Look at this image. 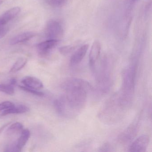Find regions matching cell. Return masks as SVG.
Segmentation results:
<instances>
[{"label": "cell", "mask_w": 152, "mask_h": 152, "mask_svg": "<svg viewBox=\"0 0 152 152\" xmlns=\"http://www.w3.org/2000/svg\"><path fill=\"white\" fill-rule=\"evenodd\" d=\"M15 105L10 101H7L0 103V112L10 107H13Z\"/></svg>", "instance_id": "ac0fdd59"}, {"label": "cell", "mask_w": 152, "mask_h": 152, "mask_svg": "<svg viewBox=\"0 0 152 152\" xmlns=\"http://www.w3.org/2000/svg\"><path fill=\"white\" fill-rule=\"evenodd\" d=\"M67 0H45L46 3L50 7L54 8H59L64 6Z\"/></svg>", "instance_id": "5bb4252c"}, {"label": "cell", "mask_w": 152, "mask_h": 152, "mask_svg": "<svg viewBox=\"0 0 152 152\" xmlns=\"http://www.w3.org/2000/svg\"><path fill=\"white\" fill-rule=\"evenodd\" d=\"M2 3H3L2 0H0V5H1Z\"/></svg>", "instance_id": "603a6c76"}, {"label": "cell", "mask_w": 152, "mask_h": 152, "mask_svg": "<svg viewBox=\"0 0 152 152\" xmlns=\"http://www.w3.org/2000/svg\"><path fill=\"white\" fill-rule=\"evenodd\" d=\"M150 139L146 135H142L136 139L130 146L129 151L132 152H145L149 145Z\"/></svg>", "instance_id": "277c9868"}, {"label": "cell", "mask_w": 152, "mask_h": 152, "mask_svg": "<svg viewBox=\"0 0 152 152\" xmlns=\"http://www.w3.org/2000/svg\"><path fill=\"white\" fill-rule=\"evenodd\" d=\"M19 87L22 90L24 91L33 94V95H35V96H42L44 95V93L43 92L38 91L36 90V89H34L31 88H28V87H26L25 86H19Z\"/></svg>", "instance_id": "e0dca14e"}, {"label": "cell", "mask_w": 152, "mask_h": 152, "mask_svg": "<svg viewBox=\"0 0 152 152\" xmlns=\"http://www.w3.org/2000/svg\"><path fill=\"white\" fill-rule=\"evenodd\" d=\"M22 83L26 87L38 90L43 88L42 83L38 78L32 76H26L22 80Z\"/></svg>", "instance_id": "9c48e42d"}, {"label": "cell", "mask_w": 152, "mask_h": 152, "mask_svg": "<svg viewBox=\"0 0 152 152\" xmlns=\"http://www.w3.org/2000/svg\"><path fill=\"white\" fill-rule=\"evenodd\" d=\"M21 8L15 7L9 10L0 17V24L7 25L21 12Z\"/></svg>", "instance_id": "ba28073f"}, {"label": "cell", "mask_w": 152, "mask_h": 152, "mask_svg": "<svg viewBox=\"0 0 152 152\" xmlns=\"http://www.w3.org/2000/svg\"><path fill=\"white\" fill-rule=\"evenodd\" d=\"M63 87L66 93L55 102L58 113L67 117H73L80 112L85 105L87 92L91 86L86 81L77 78L68 79Z\"/></svg>", "instance_id": "6da1fadb"}, {"label": "cell", "mask_w": 152, "mask_h": 152, "mask_svg": "<svg viewBox=\"0 0 152 152\" xmlns=\"http://www.w3.org/2000/svg\"><path fill=\"white\" fill-rule=\"evenodd\" d=\"M64 29L60 23L56 20L49 21L45 29V35L48 39L59 40L63 35Z\"/></svg>", "instance_id": "3957f363"}, {"label": "cell", "mask_w": 152, "mask_h": 152, "mask_svg": "<svg viewBox=\"0 0 152 152\" xmlns=\"http://www.w3.org/2000/svg\"><path fill=\"white\" fill-rule=\"evenodd\" d=\"M35 34L32 32H26L15 36L10 41V44L15 45L30 40L35 37Z\"/></svg>", "instance_id": "30bf717a"}, {"label": "cell", "mask_w": 152, "mask_h": 152, "mask_svg": "<svg viewBox=\"0 0 152 152\" xmlns=\"http://www.w3.org/2000/svg\"><path fill=\"white\" fill-rule=\"evenodd\" d=\"M101 50V44L99 41H95L92 44L90 51L89 59V64L91 67H94L97 61Z\"/></svg>", "instance_id": "52a82bcc"}, {"label": "cell", "mask_w": 152, "mask_h": 152, "mask_svg": "<svg viewBox=\"0 0 152 152\" xmlns=\"http://www.w3.org/2000/svg\"><path fill=\"white\" fill-rule=\"evenodd\" d=\"M27 62V58H25L21 57L18 58L10 69V72L13 73L20 71L23 67H24Z\"/></svg>", "instance_id": "4fadbf2b"}, {"label": "cell", "mask_w": 152, "mask_h": 152, "mask_svg": "<svg viewBox=\"0 0 152 152\" xmlns=\"http://www.w3.org/2000/svg\"><path fill=\"white\" fill-rule=\"evenodd\" d=\"M23 129V125L20 122H16L12 124L8 129L7 132L10 133H15L22 132Z\"/></svg>", "instance_id": "2e32d148"}, {"label": "cell", "mask_w": 152, "mask_h": 152, "mask_svg": "<svg viewBox=\"0 0 152 152\" xmlns=\"http://www.w3.org/2000/svg\"><path fill=\"white\" fill-rule=\"evenodd\" d=\"M16 80L15 79H12L10 80V84L12 85V86H14V85H15L16 84Z\"/></svg>", "instance_id": "7402d4cb"}, {"label": "cell", "mask_w": 152, "mask_h": 152, "mask_svg": "<svg viewBox=\"0 0 152 152\" xmlns=\"http://www.w3.org/2000/svg\"><path fill=\"white\" fill-rule=\"evenodd\" d=\"M111 145L107 144H105L104 145L102 146V147L100 148L101 151H111V149H112Z\"/></svg>", "instance_id": "44dd1931"}, {"label": "cell", "mask_w": 152, "mask_h": 152, "mask_svg": "<svg viewBox=\"0 0 152 152\" xmlns=\"http://www.w3.org/2000/svg\"><path fill=\"white\" fill-rule=\"evenodd\" d=\"M0 91L9 95H12L15 93L14 86L10 84H0Z\"/></svg>", "instance_id": "9a60e30c"}, {"label": "cell", "mask_w": 152, "mask_h": 152, "mask_svg": "<svg viewBox=\"0 0 152 152\" xmlns=\"http://www.w3.org/2000/svg\"><path fill=\"white\" fill-rule=\"evenodd\" d=\"M9 31V27L7 25L0 24V39L4 38Z\"/></svg>", "instance_id": "d6986e66"}, {"label": "cell", "mask_w": 152, "mask_h": 152, "mask_svg": "<svg viewBox=\"0 0 152 152\" xmlns=\"http://www.w3.org/2000/svg\"><path fill=\"white\" fill-rule=\"evenodd\" d=\"M29 110V107L23 105L14 106L13 107L6 109L1 113V116H5L13 114H21L26 113Z\"/></svg>", "instance_id": "7c38bea8"}, {"label": "cell", "mask_w": 152, "mask_h": 152, "mask_svg": "<svg viewBox=\"0 0 152 152\" xmlns=\"http://www.w3.org/2000/svg\"><path fill=\"white\" fill-rule=\"evenodd\" d=\"M135 67L129 66L124 70L123 74V89L125 94V97H129L132 95L134 86L135 77Z\"/></svg>", "instance_id": "7a4b0ae2"}, {"label": "cell", "mask_w": 152, "mask_h": 152, "mask_svg": "<svg viewBox=\"0 0 152 152\" xmlns=\"http://www.w3.org/2000/svg\"><path fill=\"white\" fill-rule=\"evenodd\" d=\"M88 48V45H83L80 47L71 57L70 65L72 66H75L79 64L85 57Z\"/></svg>", "instance_id": "8992f818"}, {"label": "cell", "mask_w": 152, "mask_h": 152, "mask_svg": "<svg viewBox=\"0 0 152 152\" xmlns=\"http://www.w3.org/2000/svg\"><path fill=\"white\" fill-rule=\"evenodd\" d=\"M59 40L48 39L38 44L37 50L41 56H47L58 45Z\"/></svg>", "instance_id": "5b68a950"}, {"label": "cell", "mask_w": 152, "mask_h": 152, "mask_svg": "<svg viewBox=\"0 0 152 152\" xmlns=\"http://www.w3.org/2000/svg\"><path fill=\"white\" fill-rule=\"evenodd\" d=\"M31 132L28 129H23L16 145L18 151H21L30 138Z\"/></svg>", "instance_id": "8fae6325"}, {"label": "cell", "mask_w": 152, "mask_h": 152, "mask_svg": "<svg viewBox=\"0 0 152 152\" xmlns=\"http://www.w3.org/2000/svg\"><path fill=\"white\" fill-rule=\"evenodd\" d=\"M74 47H71V46H66V47H63L60 48L59 49V51L63 55H66L72 51Z\"/></svg>", "instance_id": "ffe728a7"}]
</instances>
